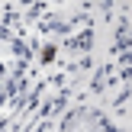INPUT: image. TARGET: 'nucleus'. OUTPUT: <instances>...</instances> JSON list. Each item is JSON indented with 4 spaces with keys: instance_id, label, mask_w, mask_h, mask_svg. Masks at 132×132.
<instances>
[{
    "instance_id": "1",
    "label": "nucleus",
    "mask_w": 132,
    "mask_h": 132,
    "mask_svg": "<svg viewBox=\"0 0 132 132\" xmlns=\"http://www.w3.org/2000/svg\"><path fill=\"white\" fill-rule=\"evenodd\" d=\"M64 132H113V129L94 113H74L64 126Z\"/></svg>"
}]
</instances>
